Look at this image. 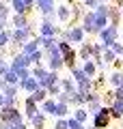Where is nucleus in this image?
Here are the masks:
<instances>
[{"instance_id": "f257e3e1", "label": "nucleus", "mask_w": 123, "mask_h": 129, "mask_svg": "<svg viewBox=\"0 0 123 129\" xmlns=\"http://www.w3.org/2000/svg\"><path fill=\"white\" fill-rule=\"evenodd\" d=\"M35 37H37V32L32 30V26H28V28H11V45L19 47V50H22V45L26 41H30V39H35Z\"/></svg>"}, {"instance_id": "f03ea898", "label": "nucleus", "mask_w": 123, "mask_h": 129, "mask_svg": "<svg viewBox=\"0 0 123 129\" xmlns=\"http://www.w3.org/2000/svg\"><path fill=\"white\" fill-rule=\"evenodd\" d=\"M60 39L69 41L71 45H82V43L87 41V32L82 30L80 24H78V26H67L63 32H60Z\"/></svg>"}, {"instance_id": "7ed1b4c3", "label": "nucleus", "mask_w": 123, "mask_h": 129, "mask_svg": "<svg viewBox=\"0 0 123 129\" xmlns=\"http://www.w3.org/2000/svg\"><path fill=\"white\" fill-rule=\"evenodd\" d=\"M46 67L50 71H60L65 67V62H63V54H60V50L58 47H50V50H46Z\"/></svg>"}, {"instance_id": "20e7f679", "label": "nucleus", "mask_w": 123, "mask_h": 129, "mask_svg": "<svg viewBox=\"0 0 123 129\" xmlns=\"http://www.w3.org/2000/svg\"><path fill=\"white\" fill-rule=\"evenodd\" d=\"M26 120V116H24V112H19L17 108H11V106H5L2 110H0V123H24Z\"/></svg>"}, {"instance_id": "39448f33", "label": "nucleus", "mask_w": 123, "mask_h": 129, "mask_svg": "<svg viewBox=\"0 0 123 129\" xmlns=\"http://www.w3.org/2000/svg\"><path fill=\"white\" fill-rule=\"evenodd\" d=\"M119 37H121V30H119V26H106L104 30L97 32V39H99V43H104L106 47H110L114 41H119Z\"/></svg>"}, {"instance_id": "423d86ee", "label": "nucleus", "mask_w": 123, "mask_h": 129, "mask_svg": "<svg viewBox=\"0 0 123 129\" xmlns=\"http://www.w3.org/2000/svg\"><path fill=\"white\" fill-rule=\"evenodd\" d=\"M112 125V116H110V108L104 106L97 114H93V127L95 129H108Z\"/></svg>"}, {"instance_id": "0eeeda50", "label": "nucleus", "mask_w": 123, "mask_h": 129, "mask_svg": "<svg viewBox=\"0 0 123 129\" xmlns=\"http://www.w3.org/2000/svg\"><path fill=\"white\" fill-rule=\"evenodd\" d=\"M101 108H104V99H101V92H99V90H91V92H89V103H87L89 114H97Z\"/></svg>"}, {"instance_id": "6e6552de", "label": "nucleus", "mask_w": 123, "mask_h": 129, "mask_svg": "<svg viewBox=\"0 0 123 129\" xmlns=\"http://www.w3.org/2000/svg\"><path fill=\"white\" fill-rule=\"evenodd\" d=\"M60 28L58 26H54V22H50V19H43L41 22V26H39V35L41 37H58L60 39Z\"/></svg>"}, {"instance_id": "1a4fd4ad", "label": "nucleus", "mask_w": 123, "mask_h": 129, "mask_svg": "<svg viewBox=\"0 0 123 129\" xmlns=\"http://www.w3.org/2000/svg\"><path fill=\"white\" fill-rule=\"evenodd\" d=\"M80 26L87 35H95V11H87L80 19Z\"/></svg>"}, {"instance_id": "9d476101", "label": "nucleus", "mask_w": 123, "mask_h": 129, "mask_svg": "<svg viewBox=\"0 0 123 129\" xmlns=\"http://www.w3.org/2000/svg\"><path fill=\"white\" fill-rule=\"evenodd\" d=\"M41 112V108H39V103L32 99L30 95H26V99H24V116H26V120H30L35 114H39Z\"/></svg>"}, {"instance_id": "9b49d317", "label": "nucleus", "mask_w": 123, "mask_h": 129, "mask_svg": "<svg viewBox=\"0 0 123 129\" xmlns=\"http://www.w3.org/2000/svg\"><path fill=\"white\" fill-rule=\"evenodd\" d=\"M17 86H19V90L28 92V95H32V92H35L37 88H41V86H39V80H37V78H32V75H30V78H22Z\"/></svg>"}, {"instance_id": "f8f14e48", "label": "nucleus", "mask_w": 123, "mask_h": 129, "mask_svg": "<svg viewBox=\"0 0 123 129\" xmlns=\"http://www.w3.org/2000/svg\"><path fill=\"white\" fill-rule=\"evenodd\" d=\"M60 71H48V75L43 80L39 82V86L41 88H50V86H54V84H60Z\"/></svg>"}, {"instance_id": "ddd939ff", "label": "nucleus", "mask_w": 123, "mask_h": 129, "mask_svg": "<svg viewBox=\"0 0 123 129\" xmlns=\"http://www.w3.org/2000/svg\"><path fill=\"white\" fill-rule=\"evenodd\" d=\"M56 19L63 24H71V5H58L56 7Z\"/></svg>"}, {"instance_id": "4468645a", "label": "nucleus", "mask_w": 123, "mask_h": 129, "mask_svg": "<svg viewBox=\"0 0 123 129\" xmlns=\"http://www.w3.org/2000/svg\"><path fill=\"white\" fill-rule=\"evenodd\" d=\"M78 60H80V58H78V50H76V47H71L69 52L63 54V62H65V67H67L69 71H71L73 67H78Z\"/></svg>"}, {"instance_id": "2eb2a0df", "label": "nucleus", "mask_w": 123, "mask_h": 129, "mask_svg": "<svg viewBox=\"0 0 123 129\" xmlns=\"http://www.w3.org/2000/svg\"><path fill=\"white\" fill-rule=\"evenodd\" d=\"M30 22H28L26 13H13L11 15V28H28Z\"/></svg>"}, {"instance_id": "dca6fc26", "label": "nucleus", "mask_w": 123, "mask_h": 129, "mask_svg": "<svg viewBox=\"0 0 123 129\" xmlns=\"http://www.w3.org/2000/svg\"><path fill=\"white\" fill-rule=\"evenodd\" d=\"M56 106H58V101H56L54 97H48L43 103H39L41 112H43V114H48V116H54V114H56Z\"/></svg>"}, {"instance_id": "f3484780", "label": "nucleus", "mask_w": 123, "mask_h": 129, "mask_svg": "<svg viewBox=\"0 0 123 129\" xmlns=\"http://www.w3.org/2000/svg\"><path fill=\"white\" fill-rule=\"evenodd\" d=\"M87 103H89V92L76 90V92L71 95V106H76V108H87Z\"/></svg>"}, {"instance_id": "a211bd4d", "label": "nucleus", "mask_w": 123, "mask_h": 129, "mask_svg": "<svg viewBox=\"0 0 123 129\" xmlns=\"http://www.w3.org/2000/svg\"><path fill=\"white\" fill-rule=\"evenodd\" d=\"M80 67H82V71H84V73H87L91 80L97 78V71H99V69H97V64H95V60H93V58H91V60H84Z\"/></svg>"}, {"instance_id": "6ab92c4d", "label": "nucleus", "mask_w": 123, "mask_h": 129, "mask_svg": "<svg viewBox=\"0 0 123 129\" xmlns=\"http://www.w3.org/2000/svg\"><path fill=\"white\" fill-rule=\"evenodd\" d=\"M108 108H110V116H112V120H121L123 118V101L114 99Z\"/></svg>"}, {"instance_id": "aec40b11", "label": "nucleus", "mask_w": 123, "mask_h": 129, "mask_svg": "<svg viewBox=\"0 0 123 129\" xmlns=\"http://www.w3.org/2000/svg\"><path fill=\"white\" fill-rule=\"evenodd\" d=\"M35 39L39 41V47H41L43 52H46V50H50V47H54L56 43H58V37H41V35H37Z\"/></svg>"}, {"instance_id": "412c9836", "label": "nucleus", "mask_w": 123, "mask_h": 129, "mask_svg": "<svg viewBox=\"0 0 123 129\" xmlns=\"http://www.w3.org/2000/svg\"><path fill=\"white\" fill-rule=\"evenodd\" d=\"M46 120H48V114L39 112V114H35L30 120H28V125H30L32 129H46Z\"/></svg>"}, {"instance_id": "4be33fe9", "label": "nucleus", "mask_w": 123, "mask_h": 129, "mask_svg": "<svg viewBox=\"0 0 123 129\" xmlns=\"http://www.w3.org/2000/svg\"><path fill=\"white\" fill-rule=\"evenodd\" d=\"M78 58H80V62H84V60H91V58H93L91 43H89V41H84L80 47H78Z\"/></svg>"}, {"instance_id": "5701e85b", "label": "nucleus", "mask_w": 123, "mask_h": 129, "mask_svg": "<svg viewBox=\"0 0 123 129\" xmlns=\"http://www.w3.org/2000/svg\"><path fill=\"white\" fill-rule=\"evenodd\" d=\"M108 17H110V24H112V26H119V24H121V19H123V11L119 9V7L110 5V11H108Z\"/></svg>"}, {"instance_id": "b1692460", "label": "nucleus", "mask_w": 123, "mask_h": 129, "mask_svg": "<svg viewBox=\"0 0 123 129\" xmlns=\"http://www.w3.org/2000/svg\"><path fill=\"white\" fill-rule=\"evenodd\" d=\"M108 84H110L112 88H119V86H123V71L114 69L112 73L108 75Z\"/></svg>"}, {"instance_id": "393cba45", "label": "nucleus", "mask_w": 123, "mask_h": 129, "mask_svg": "<svg viewBox=\"0 0 123 129\" xmlns=\"http://www.w3.org/2000/svg\"><path fill=\"white\" fill-rule=\"evenodd\" d=\"M48 71H50V69H48L46 64H35V67H30V73H32V78H37L39 82H41V80H43V78L48 75Z\"/></svg>"}, {"instance_id": "a878e982", "label": "nucleus", "mask_w": 123, "mask_h": 129, "mask_svg": "<svg viewBox=\"0 0 123 129\" xmlns=\"http://www.w3.org/2000/svg\"><path fill=\"white\" fill-rule=\"evenodd\" d=\"M60 88H63V92H69V95H73V92L78 90L73 78H63V80H60Z\"/></svg>"}, {"instance_id": "bb28decb", "label": "nucleus", "mask_w": 123, "mask_h": 129, "mask_svg": "<svg viewBox=\"0 0 123 129\" xmlns=\"http://www.w3.org/2000/svg\"><path fill=\"white\" fill-rule=\"evenodd\" d=\"M0 80H2L5 84H13V86H17V84H19V75H17V71H13V69H9Z\"/></svg>"}, {"instance_id": "cd10ccee", "label": "nucleus", "mask_w": 123, "mask_h": 129, "mask_svg": "<svg viewBox=\"0 0 123 129\" xmlns=\"http://www.w3.org/2000/svg\"><path fill=\"white\" fill-rule=\"evenodd\" d=\"M37 50H41L37 39H30V41H26V43L22 45V54H26V56H30L32 52H37Z\"/></svg>"}, {"instance_id": "c85d7f7f", "label": "nucleus", "mask_w": 123, "mask_h": 129, "mask_svg": "<svg viewBox=\"0 0 123 129\" xmlns=\"http://www.w3.org/2000/svg\"><path fill=\"white\" fill-rule=\"evenodd\" d=\"M28 60H30V64H32V67H35V64H43V60H46V52H43V50L32 52V54L28 56Z\"/></svg>"}, {"instance_id": "c756f323", "label": "nucleus", "mask_w": 123, "mask_h": 129, "mask_svg": "<svg viewBox=\"0 0 123 129\" xmlns=\"http://www.w3.org/2000/svg\"><path fill=\"white\" fill-rule=\"evenodd\" d=\"M71 116L76 120H80V123H87V118H89V110L87 108H76V110L71 112Z\"/></svg>"}, {"instance_id": "7c9ffc66", "label": "nucleus", "mask_w": 123, "mask_h": 129, "mask_svg": "<svg viewBox=\"0 0 123 129\" xmlns=\"http://www.w3.org/2000/svg\"><path fill=\"white\" fill-rule=\"evenodd\" d=\"M71 114V110H69V103H58L56 106V118H67V116Z\"/></svg>"}, {"instance_id": "2f4dec72", "label": "nucleus", "mask_w": 123, "mask_h": 129, "mask_svg": "<svg viewBox=\"0 0 123 129\" xmlns=\"http://www.w3.org/2000/svg\"><path fill=\"white\" fill-rule=\"evenodd\" d=\"M19 86H13V84H2V95L5 97H17Z\"/></svg>"}, {"instance_id": "473e14b6", "label": "nucleus", "mask_w": 123, "mask_h": 129, "mask_svg": "<svg viewBox=\"0 0 123 129\" xmlns=\"http://www.w3.org/2000/svg\"><path fill=\"white\" fill-rule=\"evenodd\" d=\"M30 97H32V99H35L37 103H43V101H46V99H48V88H37V90L32 92Z\"/></svg>"}, {"instance_id": "72a5a7b5", "label": "nucleus", "mask_w": 123, "mask_h": 129, "mask_svg": "<svg viewBox=\"0 0 123 129\" xmlns=\"http://www.w3.org/2000/svg\"><path fill=\"white\" fill-rule=\"evenodd\" d=\"M11 45V28L0 30V47H9Z\"/></svg>"}, {"instance_id": "f704fd0d", "label": "nucleus", "mask_w": 123, "mask_h": 129, "mask_svg": "<svg viewBox=\"0 0 123 129\" xmlns=\"http://www.w3.org/2000/svg\"><path fill=\"white\" fill-rule=\"evenodd\" d=\"M104 50H108V47L104 45V43H91V52H93V58H99L101 54H104Z\"/></svg>"}, {"instance_id": "c9c22d12", "label": "nucleus", "mask_w": 123, "mask_h": 129, "mask_svg": "<svg viewBox=\"0 0 123 129\" xmlns=\"http://www.w3.org/2000/svg\"><path fill=\"white\" fill-rule=\"evenodd\" d=\"M30 125L24 120V123H19V125H15V123H0V129H28Z\"/></svg>"}, {"instance_id": "e433bc0d", "label": "nucleus", "mask_w": 123, "mask_h": 129, "mask_svg": "<svg viewBox=\"0 0 123 129\" xmlns=\"http://www.w3.org/2000/svg\"><path fill=\"white\" fill-rule=\"evenodd\" d=\"M101 58H104V62H106V64H114V60H117V54H114V52L108 47V50H104Z\"/></svg>"}, {"instance_id": "4c0bfd02", "label": "nucleus", "mask_w": 123, "mask_h": 129, "mask_svg": "<svg viewBox=\"0 0 123 129\" xmlns=\"http://www.w3.org/2000/svg\"><path fill=\"white\" fill-rule=\"evenodd\" d=\"M9 15H11V5H7V2H2V0H0V17L9 19Z\"/></svg>"}, {"instance_id": "58836bf2", "label": "nucleus", "mask_w": 123, "mask_h": 129, "mask_svg": "<svg viewBox=\"0 0 123 129\" xmlns=\"http://www.w3.org/2000/svg\"><path fill=\"white\" fill-rule=\"evenodd\" d=\"M67 123H69V129H87V127H84V123L76 120L73 116H67Z\"/></svg>"}, {"instance_id": "ea45409f", "label": "nucleus", "mask_w": 123, "mask_h": 129, "mask_svg": "<svg viewBox=\"0 0 123 129\" xmlns=\"http://www.w3.org/2000/svg\"><path fill=\"white\" fill-rule=\"evenodd\" d=\"M110 50L117 54V58H123V43L121 41H114L112 45H110Z\"/></svg>"}, {"instance_id": "a19ab883", "label": "nucleus", "mask_w": 123, "mask_h": 129, "mask_svg": "<svg viewBox=\"0 0 123 129\" xmlns=\"http://www.w3.org/2000/svg\"><path fill=\"white\" fill-rule=\"evenodd\" d=\"M56 47L60 50V54H65V52H69V50H71V43H69V41H65V39H58Z\"/></svg>"}, {"instance_id": "79ce46f5", "label": "nucleus", "mask_w": 123, "mask_h": 129, "mask_svg": "<svg viewBox=\"0 0 123 129\" xmlns=\"http://www.w3.org/2000/svg\"><path fill=\"white\" fill-rule=\"evenodd\" d=\"M60 92H63L60 84H54V86H50V88H48V97H54V99H56V97L60 95Z\"/></svg>"}, {"instance_id": "37998d69", "label": "nucleus", "mask_w": 123, "mask_h": 129, "mask_svg": "<svg viewBox=\"0 0 123 129\" xmlns=\"http://www.w3.org/2000/svg\"><path fill=\"white\" fill-rule=\"evenodd\" d=\"M9 69H11V62H9V60H5L2 56H0V78H2V75H5Z\"/></svg>"}, {"instance_id": "c03bdc74", "label": "nucleus", "mask_w": 123, "mask_h": 129, "mask_svg": "<svg viewBox=\"0 0 123 129\" xmlns=\"http://www.w3.org/2000/svg\"><path fill=\"white\" fill-rule=\"evenodd\" d=\"M56 101L58 103H69V106H71V95H69V92H60V95L56 97Z\"/></svg>"}, {"instance_id": "a18cd8bd", "label": "nucleus", "mask_w": 123, "mask_h": 129, "mask_svg": "<svg viewBox=\"0 0 123 129\" xmlns=\"http://www.w3.org/2000/svg\"><path fill=\"white\" fill-rule=\"evenodd\" d=\"M82 5H84V9L95 11V9H97V5H99V0H82Z\"/></svg>"}, {"instance_id": "49530a36", "label": "nucleus", "mask_w": 123, "mask_h": 129, "mask_svg": "<svg viewBox=\"0 0 123 129\" xmlns=\"http://www.w3.org/2000/svg\"><path fill=\"white\" fill-rule=\"evenodd\" d=\"M54 129H69V123H67V118H56V125H54Z\"/></svg>"}, {"instance_id": "de8ad7c7", "label": "nucleus", "mask_w": 123, "mask_h": 129, "mask_svg": "<svg viewBox=\"0 0 123 129\" xmlns=\"http://www.w3.org/2000/svg\"><path fill=\"white\" fill-rule=\"evenodd\" d=\"M114 99H119V101H123V86L114 88Z\"/></svg>"}, {"instance_id": "09e8293b", "label": "nucleus", "mask_w": 123, "mask_h": 129, "mask_svg": "<svg viewBox=\"0 0 123 129\" xmlns=\"http://www.w3.org/2000/svg\"><path fill=\"white\" fill-rule=\"evenodd\" d=\"M7 26H11V24H9V19L0 17V30H7Z\"/></svg>"}, {"instance_id": "8fccbe9b", "label": "nucleus", "mask_w": 123, "mask_h": 129, "mask_svg": "<svg viewBox=\"0 0 123 129\" xmlns=\"http://www.w3.org/2000/svg\"><path fill=\"white\" fill-rule=\"evenodd\" d=\"M110 2H112V5H114V7H119V9H121V11H123V0H110Z\"/></svg>"}, {"instance_id": "3c124183", "label": "nucleus", "mask_w": 123, "mask_h": 129, "mask_svg": "<svg viewBox=\"0 0 123 129\" xmlns=\"http://www.w3.org/2000/svg\"><path fill=\"white\" fill-rule=\"evenodd\" d=\"M99 2H104V5H108V2H110V0H99Z\"/></svg>"}, {"instance_id": "603ef678", "label": "nucleus", "mask_w": 123, "mask_h": 129, "mask_svg": "<svg viewBox=\"0 0 123 129\" xmlns=\"http://www.w3.org/2000/svg\"><path fill=\"white\" fill-rule=\"evenodd\" d=\"M2 84H5V82H2V80H0V92H2Z\"/></svg>"}, {"instance_id": "864d4df0", "label": "nucleus", "mask_w": 123, "mask_h": 129, "mask_svg": "<svg viewBox=\"0 0 123 129\" xmlns=\"http://www.w3.org/2000/svg\"><path fill=\"white\" fill-rule=\"evenodd\" d=\"M121 43H123V32H121Z\"/></svg>"}, {"instance_id": "5fc2aeb1", "label": "nucleus", "mask_w": 123, "mask_h": 129, "mask_svg": "<svg viewBox=\"0 0 123 129\" xmlns=\"http://www.w3.org/2000/svg\"><path fill=\"white\" fill-rule=\"evenodd\" d=\"M87 129H95V127H93V125H91V127H87Z\"/></svg>"}, {"instance_id": "6e6d98bb", "label": "nucleus", "mask_w": 123, "mask_h": 129, "mask_svg": "<svg viewBox=\"0 0 123 129\" xmlns=\"http://www.w3.org/2000/svg\"><path fill=\"white\" fill-rule=\"evenodd\" d=\"M121 62H123V58H121Z\"/></svg>"}, {"instance_id": "4d7b16f0", "label": "nucleus", "mask_w": 123, "mask_h": 129, "mask_svg": "<svg viewBox=\"0 0 123 129\" xmlns=\"http://www.w3.org/2000/svg\"><path fill=\"white\" fill-rule=\"evenodd\" d=\"M54 2H56V0H54Z\"/></svg>"}]
</instances>
